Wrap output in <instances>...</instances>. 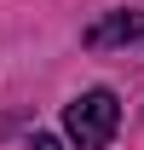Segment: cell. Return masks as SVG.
Returning <instances> with one entry per match:
<instances>
[{
	"label": "cell",
	"mask_w": 144,
	"mask_h": 150,
	"mask_svg": "<svg viewBox=\"0 0 144 150\" xmlns=\"http://www.w3.org/2000/svg\"><path fill=\"white\" fill-rule=\"evenodd\" d=\"M115 127H121V104H115L109 87H92V93H81L64 110V133H69L75 150H109Z\"/></svg>",
	"instance_id": "cell-1"
},
{
	"label": "cell",
	"mask_w": 144,
	"mask_h": 150,
	"mask_svg": "<svg viewBox=\"0 0 144 150\" xmlns=\"http://www.w3.org/2000/svg\"><path fill=\"white\" fill-rule=\"evenodd\" d=\"M92 52H109V46H144V12H104L81 35Z\"/></svg>",
	"instance_id": "cell-2"
},
{
	"label": "cell",
	"mask_w": 144,
	"mask_h": 150,
	"mask_svg": "<svg viewBox=\"0 0 144 150\" xmlns=\"http://www.w3.org/2000/svg\"><path fill=\"white\" fill-rule=\"evenodd\" d=\"M29 150H64V144H58L52 133H35V144H29Z\"/></svg>",
	"instance_id": "cell-3"
}]
</instances>
